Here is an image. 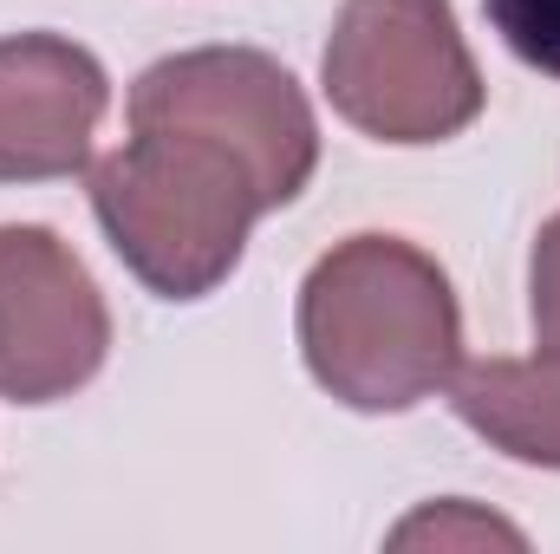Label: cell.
Returning a JSON list of instances; mask_svg holds the SVG:
<instances>
[{"label": "cell", "instance_id": "1", "mask_svg": "<svg viewBox=\"0 0 560 554\" xmlns=\"http://www.w3.org/2000/svg\"><path fill=\"white\" fill-rule=\"evenodd\" d=\"M300 359L346 412H418L463 366L456 287L405 235H346L300 280Z\"/></svg>", "mask_w": 560, "mask_h": 554}, {"label": "cell", "instance_id": "5", "mask_svg": "<svg viewBox=\"0 0 560 554\" xmlns=\"http://www.w3.org/2000/svg\"><path fill=\"white\" fill-rule=\"evenodd\" d=\"M112 359V307L92 268L39 222H0V399L59 405Z\"/></svg>", "mask_w": 560, "mask_h": 554}, {"label": "cell", "instance_id": "4", "mask_svg": "<svg viewBox=\"0 0 560 554\" xmlns=\"http://www.w3.org/2000/svg\"><path fill=\"white\" fill-rule=\"evenodd\" d=\"M125 118L229 143L255 170L268 209L300 203V189L319 170V125L300 79L275 53H255V46H196V53L156 59L150 72H138Z\"/></svg>", "mask_w": 560, "mask_h": 554}, {"label": "cell", "instance_id": "8", "mask_svg": "<svg viewBox=\"0 0 560 554\" xmlns=\"http://www.w3.org/2000/svg\"><path fill=\"white\" fill-rule=\"evenodd\" d=\"M495 39L541 79H560V0H482Z\"/></svg>", "mask_w": 560, "mask_h": 554}, {"label": "cell", "instance_id": "2", "mask_svg": "<svg viewBox=\"0 0 560 554\" xmlns=\"http://www.w3.org/2000/svg\"><path fill=\"white\" fill-rule=\"evenodd\" d=\"M92 216L156 300H209L275 209L229 143L176 125H131V138L92 163Z\"/></svg>", "mask_w": 560, "mask_h": 554}, {"label": "cell", "instance_id": "10", "mask_svg": "<svg viewBox=\"0 0 560 554\" xmlns=\"http://www.w3.org/2000/svg\"><path fill=\"white\" fill-rule=\"evenodd\" d=\"M528 326H535V353L560 366V216L541 222L528 255Z\"/></svg>", "mask_w": 560, "mask_h": 554}, {"label": "cell", "instance_id": "3", "mask_svg": "<svg viewBox=\"0 0 560 554\" xmlns=\"http://www.w3.org/2000/svg\"><path fill=\"white\" fill-rule=\"evenodd\" d=\"M319 85L372 143H443L489 105L482 66L450 0H346L332 13Z\"/></svg>", "mask_w": 560, "mask_h": 554}, {"label": "cell", "instance_id": "9", "mask_svg": "<svg viewBox=\"0 0 560 554\" xmlns=\"http://www.w3.org/2000/svg\"><path fill=\"white\" fill-rule=\"evenodd\" d=\"M418 542H436V549H456V542H509V549H522V529H509V522H495V516H482L469 503H443V509H423V516L392 529V549H418Z\"/></svg>", "mask_w": 560, "mask_h": 554}, {"label": "cell", "instance_id": "7", "mask_svg": "<svg viewBox=\"0 0 560 554\" xmlns=\"http://www.w3.org/2000/svg\"><path fill=\"white\" fill-rule=\"evenodd\" d=\"M456 417L502 457L560 470V366L555 359H469L450 379Z\"/></svg>", "mask_w": 560, "mask_h": 554}, {"label": "cell", "instance_id": "6", "mask_svg": "<svg viewBox=\"0 0 560 554\" xmlns=\"http://www.w3.org/2000/svg\"><path fill=\"white\" fill-rule=\"evenodd\" d=\"M112 112L105 66L59 33L0 39V183H59L92 170V138Z\"/></svg>", "mask_w": 560, "mask_h": 554}]
</instances>
